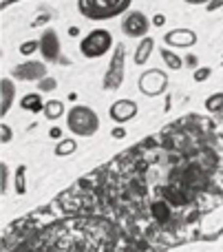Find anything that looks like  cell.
I'll return each instance as SVG.
<instances>
[{"instance_id":"cell-8","label":"cell","mask_w":223,"mask_h":252,"mask_svg":"<svg viewBox=\"0 0 223 252\" xmlns=\"http://www.w3.org/2000/svg\"><path fill=\"white\" fill-rule=\"evenodd\" d=\"M40 53H42L44 62L60 60V38L53 29H44L40 35Z\"/></svg>"},{"instance_id":"cell-19","label":"cell","mask_w":223,"mask_h":252,"mask_svg":"<svg viewBox=\"0 0 223 252\" xmlns=\"http://www.w3.org/2000/svg\"><path fill=\"white\" fill-rule=\"evenodd\" d=\"M57 89V82H56V78H44V80H40L38 82V91H42V93H51V91H56Z\"/></svg>"},{"instance_id":"cell-28","label":"cell","mask_w":223,"mask_h":252,"mask_svg":"<svg viewBox=\"0 0 223 252\" xmlns=\"http://www.w3.org/2000/svg\"><path fill=\"white\" fill-rule=\"evenodd\" d=\"M186 64L197 66V56H188V58H186Z\"/></svg>"},{"instance_id":"cell-22","label":"cell","mask_w":223,"mask_h":252,"mask_svg":"<svg viewBox=\"0 0 223 252\" xmlns=\"http://www.w3.org/2000/svg\"><path fill=\"white\" fill-rule=\"evenodd\" d=\"M0 133H2V137H0V142H2V144H9V142L13 139V130L9 128V126L4 124V122L0 124Z\"/></svg>"},{"instance_id":"cell-4","label":"cell","mask_w":223,"mask_h":252,"mask_svg":"<svg viewBox=\"0 0 223 252\" xmlns=\"http://www.w3.org/2000/svg\"><path fill=\"white\" fill-rule=\"evenodd\" d=\"M168 89V75L164 73L162 69H150L144 71L139 78V91L148 97H157L162 95Z\"/></svg>"},{"instance_id":"cell-23","label":"cell","mask_w":223,"mask_h":252,"mask_svg":"<svg viewBox=\"0 0 223 252\" xmlns=\"http://www.w3.org/2000/svg\"><path fill=\"white\" fill-rule=\"evenodd\" d=\"M0 170H2V186H0V192L2 195H7V190H9V186H7V179H9V168H7V164H0Z\"/></svg>"},{"instance_id":"cell-11","label":"cell","mask_w":223,"mask_h":252,"mask_svg":"<svg viewBox=\"0 0 223 252\" xmlns=\"http://www.w3.org/2000/svg\"><path fill=\"white\" fill-rule=\"evenodd\" d=\"M13 100H16V84L9 78H2L0 80V115H2V118H7Z\"/></svg>"},{"instance_id":"cell-12","label":"cell","mask_w":223,"mask_h":252,"mask_svg":"<svg viewBox=\"0 0 223 252\" xmlns=\"http://www.w3.org/2000/svg\"><path fill=\"white\" fill-rule=\"evenodd\" d=\"M44 106H47V102L40 97V93H27L20 100V109L29 111V113H40V111H44Z\"/></svg>"},{"instance_id":"cell-27","label":"cell","mask_w":223,"mask_h":252,"mask_svg":"<svg viewBox=\"0 0 223 252\" xmlns=\"http://www.w3.org/2000/svg\"><path fill=\"white\" fill-rule=\"evenodd\" d=\"M49 135H51V137H56V139H60L62 130H60V128H56V126H53V128H51V130H49Z\"/></svg>"},{"instance_id":"cell-3","label":"cell","mask_w":223,"mask_h":252,"mask_svg":"<svg viewBox=\"0 0 223 252\" xmlns=\"http://www.w3.org/2000/svg\"><path fill=\"white\" fill-rule=\"evenodd\" d=\"M111 49H113V35H111L109 29L88 31L82 38V42H80V51H82V56L88 58V60L106 56Z\"/></svg>"},{"instance_id":"cell-13","label":"cell","mask_w":223,"mask_h":252,"mask_svg":"<svg viewBox=\"0 0 223 252\" xmlns=\"http://www.w3.org/2000/svg\"><path fill=\"white\" fill-rule=\"evenodd\" d=\"M155 49V40L153 38H144L139 42V47L135 49V56H133V60H135V64H146V62L150 60V53H153Z\"/></svg>"},{"instance_id":"cell-30","label":"cell","mask_w":223,"mask_h":252,"mask_svg":"<svg viewBox=\"0 0 223 252\" xmlns=\"http://www.w3.org/2000/svg\"><path fill=\"white\" fill-rule=\"evenodd\" d=\"M69 35H73V38H78V35H80V29H78V27H71V29H69Z\"/></svg>"},{"instance_id":"cell-29","label":"cell","mask_w":223,"mask_h":252,"mask_svg":"<svg viewBox=\"0 0 223 252\" xmlns=\"http://www.w3.org/2000/svg\"><path fill=\"white\" fill-rule=\"evenodd\" d=\"M188 4H210V0H184Z\"/></svg>"},{"instance_id":"cell-10","label":"cell","mask_w":223,"mask_h":252,"mask_svg":"<svg viewBox=\"0 0 223 252\" xmlns=\"http://www.w3.org/2000/svg\"><path fill=\"white\" fill-rule=\"evenodd\" d=\"M13 75L18 80H29V82H40L47 78V66L44 62H27V64L13 66Z\"/></svg>"},{"instance_id":"cell-5","label":"cell","mask_w":223,"mask_h":252,"mask_svg":"<svg viewBox=\"0 0 223 252\" xmlns=\"http://www.w3.org/2000/svg\"><path fill=\"white\" fill-rule=\"evenodd\" d=\"M148 29H150V20L146 13L141 11H131L124 16L122 20V31L124 35H128V38H148Z\"/></svg>"},{"instance_id":"cell-20","label":"cell","mask_w":223,"mask_h":252,"mask_svg":"<svg viewBox=\"0 0 223 252\" xmlns=\"http://www.w3.org/2000/svg\"><path fill=\"white\" fill-rule=\"evenodd\" d=\"M33 51H40V40H29V42L20 44V53L22 56H31Z\"/></svg>"},{"instance_id":"cell-2","label":"cell","mask_w":223,"mask_h":252,"mask_svg":"<svg viewBox=\"0 0 223 252\" xmlns=\"http://www.w3.org/2000/svg\"><path fill=\"white\" fill-rule=\"evenodd\" d=\"M66 126L78 137H91V135H95L100 130V115L91 106L78 104L66 113Z\"/></svg>"},{"instance_id":"cell-7","label":"cell","mask_w":223,"mask_h":252,"mask_svg":"<svg viewBox=\"0 0 223 252\" xmlns=\"http://www.w3.org/2000/svg\"><path fill=\"white\" fill-rule=\"evenodd\" d=\"M137 111H139L137 102L124 97V100H117V102L111 104L109 115H111V120H113L115 124H126V122H131V120L137 118Z\"/></svg>"},{"instance_id":"cell-26","label":"cell","mask_w":223,"mask_h":252,"mask_svg":"<svg viewBox=\"0 0 223 252\" xmlns=\"http://www.w3.org/2000/svg\"><path fill=\"white\" fill-rule=\"evenodd\" d=\"M164 22H166V16H162V13H157V16L153 18V25H155V27H162Z\"/></svg>"},{"instance_id":"cell-9","label":"cell","mask_w":223,"mask_h":252,"mask_svg":"<svg viewBox=\"0 0 223 252\" xmlns=\"http://www.w3.org/2000/svg\"><path fill=\"white\" fill-rule=\"evenodd\" d=\"M164 42H166V47L190 49L197 42V33L193 29H172L168 33H164Z\"/></svg>"},{"instance_id":"cell-6","label":"cell","mask_w":223,"mask_h":252,"mask_svg":"<svg viewBox=\"0 0 223 252\" xmlns=\"http://www.w3.org/2000/svg\"><path fill=\"white\" fill-rule=\"evenodd\" d=\"M124 58H126V51H124V44H117L115 47V53L111 58L109 71L104 75V87L106 89H119L124 80Z\"/></svg>"},{"instance_id":"cell-21","label":"cell","mask_w":223,"mask_h":252,"mask_svg":"<svg viewBox=\"0 0 223 252\" xmlns=\"http://www.w3.org/2000/svg\"><path fill=\"white\" fill-rule=\"evenodd\" d=\"M212 73L210 66H199L197 71H195V82H203V80H208Z\"/></svg>"},{"instance_id":"cell-14","label":"cell","mask_w":223,"mask_h":252,"mask_svg":"<svg viewBox=\"0 0 223 252\" xmlns=\"http://www.w3.org/2000/svg\"><path fill=\"white\" fill-rule=\"evenodd\" d=\"M159 53H162V60H164V64L168 66V69H172V71H179L181 66H184V60H181L179 56H177L172 49H159Z\"/></svg>"},{"instance_id":"cell-18","label":"cell","mask_w":223,"mask_h":252,"mask_svg":"<svg viewBox=\"0 0 223 252\" xmlns=\"http://www.w3.org/2000/svg\"><path fill=\"white\" fill-rule=\"evenodd\" d=\"M25 175H27V166H18V170H16V192L18 195H25L27 192Z\"/></svg>"},{"instance_id":"cell-17","label":"cell","mask_w":223,"mask_h":252,"mask_svg":"<svg viewBox=\"0 0 223 252\" xmlns=\"http://www.w3.org/2000/svg\"><path fill=\"white\" fill-rule=\"evenodd\" d=\"M203 106H206L208 113H221L223 111V93H212Z\"/></svg>"},{"instance_id":"cell-15","label":"cell","mask_w":223,"mask_h":252,"mask_svg":"<svg viewBox=\"0 0 223 252\" xmlns=\"http://www.w3.org/2000/svg\"><path fill=\"white\" fill-rule=\"evenodd\" d=\"M62 113H64V102L62 100H49L47 106H44V115H47V120H60Z\"/></svg>"},{"instance_id":"cell-24","label":"cell","mask_w":223,"mask_h":252,"mask_svg":"<svg viewBox=\"0 0 223 252\" xmlns=\"http://www.w3.org/2000/svg\"><path fill=\"white\" fill-rule=\"evenodd\" d=\"M223 7V0H210V4H206L208 11H217V9Z\"/></svg>"},{"instance_id":"cell-1","label":"cell","mask_w":223,"mask_h":252,"mask_svg":"<svg viewBox=\"0 0 223 252\" xmlns=\"http://www.w3.org/2000/svg\"><path fill=\"white\" fill-rule=\"evenodd\" d=\"M131 7V0H78V9L88 20H111Z\"/></svg>"},{"instance_id":"cell-25","label":"cell","mask_w":223,"mask_h":252,"mask_svg":"<svg viewBox=\"0 0 223 252\" xmlns=\"http://www.w3.org/2000/svg\"><path fill=\"white\" fill-rule=\"evenodd\" d=\"M111 135H113L115 139H122V137H126V130H124L122 126H117V128H113V133H111Z\"/></svg>"},{"instance_id":"cell-16","label":"cell","mask_w":223,"mask_h":252,"mask_svg":"<svg viewBox=\"0 0 223 252\" xmlns=\"http://www.w3.org/2000/svg\"><path fill=\"white\" fill-rule=\"evenodd\" d=\"M75 148H78V142H75L73 137H64V139H60V142H57V146H56V155H57V157L73 155Z\"/></svg>"}]
</instances>
